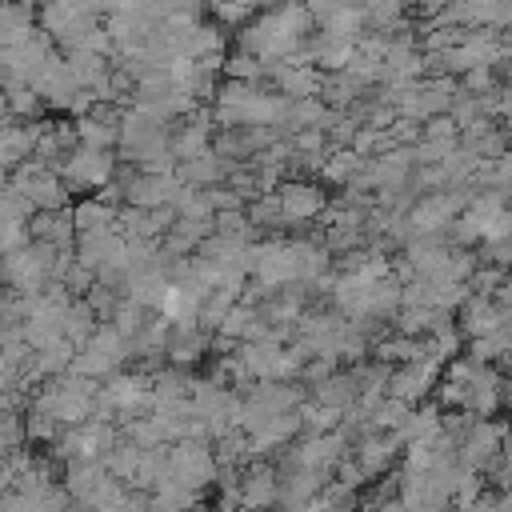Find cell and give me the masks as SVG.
Instances as JSON below:
<instances>
[{"mask_svg":"<svg viewBox=\"0 0 512 512\" xmlns=\"http://www.w3.org/2000/svg\"><path fill=\"white\" fill-rule=\"evenodd\" d=\"M112 148H96V144H76L64 164H60V176L76 188H100L112 180Z\"/></svg>","mask_w":512,"mask_h":512,"instance_id":"obj_1","label":"cell"},{"mask_svg":"<svg viewBox=\"0 0 512 512\" xmlns=\"http://www.w3.org/2000/svg\"><path fill=\"white\" fill-rule=\"evenodd\" d=\"M212 472H216L212 452L188 436V440H180V444L168 452V476H164V480H176V484H184V488H204V484L212 480Z\"/></svg>","mask_w":512,"mask_h":512,"instance_id":"obj_2","label":"cell"},{"mask_svg":"<svg viewBox=\"0 0 512 512\" xmlns=\"http://www.w3.org/2000/svg\"><path fill=\"white\" fill-rule=\"evenodd\" d=\"M32 32V0H0V48H16Z\"/></svg>","mask_w":512,"mask_h":512,"instance_id":"obj_3","label":"cell"},{"mask_svg":"<svg viewBox=\"0 0 512 512\" xmlns=\"http://www.w3.org/2000/svg\"><path fill=\"white\" fill-rule=\"evenodd\" d=\"M320 204H324V196H320V188H312V184H284V188H280L284 220H308V216L320 212Z\"/></svg>","mask_w":512,"mask_h":512,"instance_id":"obj_4","label":"cell"},{"mask_svg":"<svg viewBox=\"0 0 512 512\" xmlns=\"http://www.w3.org/2000/svg\"><path fill=\"white\" fill-rule=\"evenodd\" d=\"M4 100H8V112L16 120H40V112L48 104L32 84H4Z\"/></svg>","mask_w":512,"mask_h":512,"instance_id":"obj_5","label":"cell"},{"mask_svg":"<svg viewBox=\"0 0 512 512\" xmlns=\"http://www.w3.org/2000/svg\"><path fill=\"white\" fill-rule=\"evenodd\" d=\"M96 320H100V316H96V308H92L88 300H72V304L64 308V336L80 348V344L96 332Z\"/></svg>","mask_w":512,"mask_h":512,"instance_id":"obj_6","label":"cell"},{"mask_svg":"<svg viewBox=\"0 0 512 512\" xmlns=\"http://www.w3.org/2000/svg\"><path fill=\"white\" fill-rule=\"evenodd\" d=\"M72 220H76V232H96V228H112L116 212L108 208V200H84L72 208Z\"/></svg>","mask_w":512,"mask_h":512,"instance_id":"obj_7","label":"cell"},{"mask_svg":"<svg viewBox=\"0 0 512 512\" xmlns=\"http://www.w3.org/2000/svg\"><path fill=\"white\" fill-rule=\"evenodd\" d=\"M36 212V204L16 188V184H0V220H20L28 224Z\"/></svg>","mask_w":512,"mask_h":512,"instance_id":"obj_8","label":"cell"},{"mask_svg":"<svg viewBox=\"0 0 512 512\" xmlns=\"http://www.w3.org/2000/svg\"><path fill=\"white\" fill-rule=\"evenodd\" d=\"M244 500H248V504H272V500H276V480H272L268 468L248 472V480H244Z\"/></svg>","mask_w":512,"mask_h":512,"instance_id":"obj_9","label":"cell"},{"mask_svg":"<svg viewBox=\"0 0 512 512\" xmlns=\"http://www.w3.org/2000/svg\"><path fill=\"white\" fill-rule=\"evenodd\" d=\"M4 120H12V112H8V100H4V88H0V124Z\"/></svg>","mask_w":512,"mask_h":512,"instance_id":"obj_10","label":"cell"}]
</instances>
